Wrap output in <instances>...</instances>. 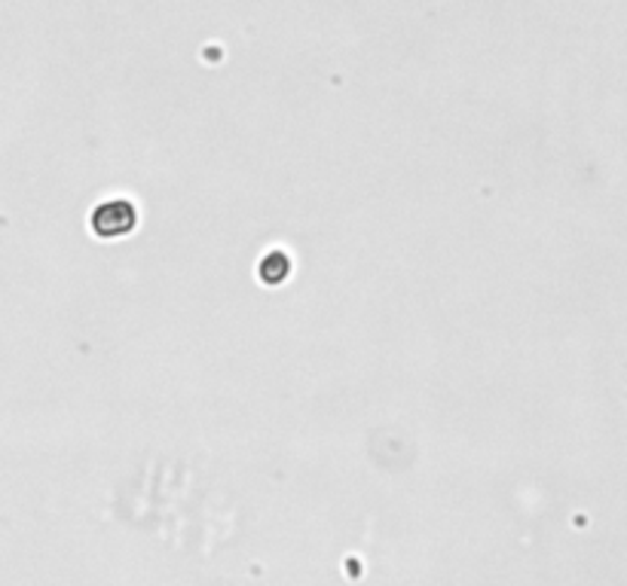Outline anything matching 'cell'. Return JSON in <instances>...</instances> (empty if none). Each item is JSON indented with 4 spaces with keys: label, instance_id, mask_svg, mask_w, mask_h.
<instances>
[{
    "label": "cell",
    "instance_id": "1",
    "mask_svg": "<svg viewBox=\"0 0 627 586\" xmlns=\"http://www.w3.org/2000/svg\"><path fill=\"white\" fill-rule=\"evenodd\" d=\"M135 205L126 199H107L98 208L92 211V232L102 239H120L135 229Z\"/></svg>",
    "mask_w": 627,
    "mask_h": 586
},
{
    "label": "cell",
    "instance_id": "2",
    "mask_svg": "<svg viewBox=\"0 0 627 586\" xmlns=\"http://www.w3.org/2000/svg\"><path fill=\"white\" fill-rule=\"evenodd\" d=\"M288 256L282 254V251H275V254L263 256V263H260V278L267 282V285H279V282H285L288 278Z\"/></svg>",
    "mask_w": 627,
    "mask_h": 586
}]
</instances>
